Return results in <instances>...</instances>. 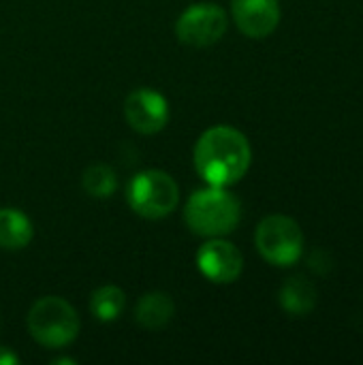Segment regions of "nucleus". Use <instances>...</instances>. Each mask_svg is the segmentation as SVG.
<instances>
[{"instance_id": "obj_11", "label": "nucleus", "mask_w": 363, "mask_h": 365, "mask_svg": "<svg viewBox=\"0 0 363 365\" xmlns=\"http://www.w3.org/2000/svg\"><path fill=\"white\" fill-rule=\"evenodd\" d=\"M34 235L28 216L13 207H0V248L21 250L30 244Z\"/></svg>"}, {"instance_id": "obj_4", "label": "nucleus", "mask_w": 363, "mask_h": 365, "mask_svg": "<svg viewBox=\"0 0 363 365\" xmlns=\"http://www.w3.org/2000/svg\"><path fill=\"white\" fill-rule=\"evenodd\" d=\"M255 244L267 263L276 267H289L295 265L304 252V233L293 218L274 214L259 222Z\"/></svg>"}, {"instance_id": "obj_1", "label": "nucleus", "mask_w": 363, "mask_h": 365, "mask_svg": "<svg viewBox=\"0 0 363 365\" xmlns=\"http://www.w3.org/2000/svg\"><path fill=\"white\" fill-rule=\"evenodd\" d=\"M252 160V150L244 133L233 126L205 130L195 145L197 173L210 186H231L240 182Z\"/></svg>"}, {"instance_id": "obj_7", "label": "nucleus", "mask_w": 363, "mask_h": 365, "mask_svg": "<svg viewBox=\"0 0 363 365\" xmlns=\"http://www.w3.org/2000/svg\"><path fill=\"white\" fill-rule=\"evenodd\" d=\"M124 115L128 124L141 135H154L163 130L169 120V105L165 96L152 88L133 90L124 101Z\"/></svg>"}, {"instance_id": "obj_3", "label": "nucleus", "mask_w": 363, "mask_h": 365, "mask_svg": "<svg viewBox=\"0 0 363 365\" xmlns=\"http://www.w3.org/2000/svg\"><path fill=\"white\" fill-rule=\"evenodd\" d=\"M28 331L45 349H62L79 334V317L62 297H41L28 312Z\"/></svg>"}, {"instance_id": "obj_10", "label": "nucleus", "mask_w": 363, "mask_h": 365, "mask_svg": "<svg viewBox=\"0 0 363 365\" xmlns=\"http://www.w3.org/2000/svg\"><path fill=\"white\" fill-rule=\"evenodd\" d=\"M175 314V304L173 299L163 293V291H152L148 295H143L135 308V319L141 327L154 331V329H163Z\"/></svg>"}, {"instance_id": "obj_15", "label": "nucleus", "mask_w": 363, "mask_h": 365, "mask_svg": "<svg viewBox=\"0 0 363 365\" xmlns=\"http://www.w3.org/2000/svg\"><path fill=\"white\" fill-rule=\"evenodd\" d=\"M19 364V357L15 353H11V349L0 346V365H15Z\"/></svg>"}, {"instance_id": "obj_14", "label": "nucleus", "mask_w": 363, "mask_h": 365, "mask_svg": "<svg viewBox=\"0 0 363 365\" xmlns=\"http://www.w3.org/2000/svg\"><path fill=\"white\" fill-rule=\"evenodd\" d=\"M81 186L83 190L94 197V199H107L116 192L118 188V178L113 173L111 167L107 165H92L83 171L81 178Z\"/></svg>"}, {"instance_id": "obj_12", "label": "nucleus", "mask_w": 363, "mask_h": 365, "mask_svg": "<svg viewBox=\"0 0 363 365\" xmlns=\"http://www.w3.org/2000/svg\"><path fill=\"white\" fill-rule=\"evenodd\" d=\"M280 306L291 317H306L317 306V289L310 280L295 276L289 278L280 289Z\"/></svg>"}, {"instance_id": "obj_8", "label": "nucleus", "mask_w": 363, "mask_h": 365, "mask_svg": "<svg viewBox=\"0 0 363 365\" xmlns=\"http://www.w3.org/2000/svg\"><path fill=\"white\" fill-rule=\"evenodd\" d=\"M197 265L208 280L216 284H229L240 278L244 269V259L231 242L216 237L199 248Z\"/></svg>"}, {"instance_id": "obj_13", "label": "nucleus", "mask_w": 363, "mask_h": 365, "mask_svg": "<svg viewBox=\"0 0 363 365\" xmlns=\"http://www.w3.org/2000/svg\"><path fill=\"white\" fill-rule=\"evenodd\" d=\"M124 291L118 287H101L92 293L90 299V310L92 314L103 321V323H111L116 321L122 310H124Z\"/></svg>"}, {"instance_id": "obj_6", "label": "nucleus", "mask_w": 363, "mask_h": 365, "mask_svg": "<svg viewBox=\"0 0 363 365\" xmlns=\"http://www.w3.org/2000/svg\"><path fill=\"white\" fill-rule=\"evenodd\" d=\"M227 32V13L214 2H199L188 6L178 24L175 34L184 45L208 47L223 38Z\"/></svg>"}, {"instance_id": "obj_9", "label": "nucleus", "mask_w": 363, "mask_h": 365, "mask_svg": "<svg viewBox=\"0 0 363 365\" xmlns=\"http://www.w3.org/2000/svg\"><path fill=\"white\" fill-rule=\"evenodd\" d=\"M231 11L237 28L250 38H265L280 24L278 0H233Z\"/></svg>"}, {"instance_id": "obj_5", "label": "nucleus", "mask_w": 363, "mask_h": 365, "mask_svg": "<svg viewBox=\"0 0 363 365\" xmlns=\"http://www.w3.org/2000/svg\"><path fill=\"white\" fill-rule=\"evenodd\" d=\"M178 199H180L178 184L169 173L158 169L137 173L128 186V203L133 212L150 220L169 216L175 210Z\"/></svg>"}, {"instance_id": "obj_2", "label": "nucleus", "mask_w": 363, "mask_h": 365, "mask_svg": "<svg viewBox=\"0 0 363 365\" xmlns=\"http://www.w3.org/2000/svg\"><path fill=\"white\" fill-rule=\"evenodd\" d=\"M242 218L240 201L227 192L223 186H210L197 190L184 210V220L188 229L203 237L229 235Z\"/></svg>"}]
</instances>
